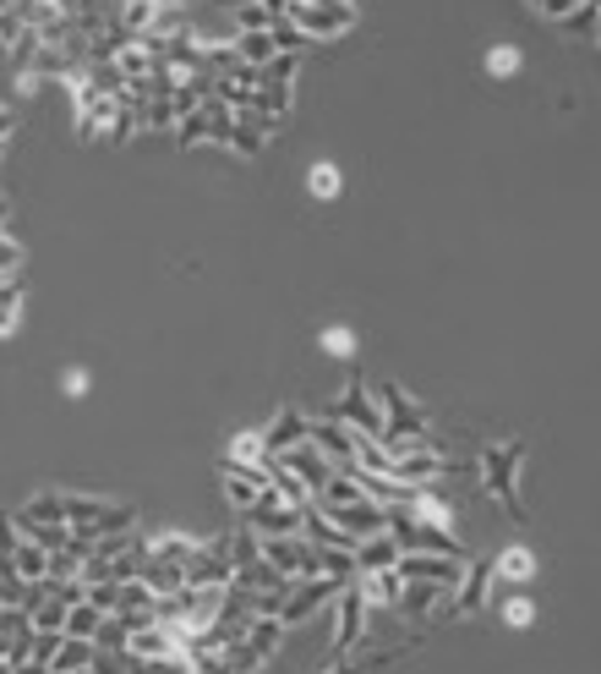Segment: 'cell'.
I'll return each mask as SVG.
<instances>
[{"mask_svg": "<svg viewBox=\"0 0 601 674\" xmlns=\"http://www.w3.org/2000/svg\"><path fill=\"white\" fill-rule=\"evenodd\" d=\"M519 461H525V445L519 439H503V445H486L481 450V483L508 510V521H530L525 516V499H519Z\"/></svg>", "mask_w": 601, "mask_h": 674, "instance_id": "6da1fadb", "label": "cell"}, {"mask_svg": "<svg viewBox=\"0 0 601 674\" xmlns=\"http://www.w3.org/2000/svg\"><path fill=\"white\" fill-rule=\"evenodd\" d=\"M279 17H290L306 39H339V34L356 28V7H350V0H339V7H306V0H285Z\"/></svg>", "mask_w": 601, "mask_h": 674, "instance_id": "7a4b0ae2", "label": "cell"}, {"mask_svg": "<svg viewBox=\"0 0 601 674\" xmlns=\"http://www.w3.org/2000/svg\"><path fill=\"white\" fill-rule=\"evenodd\" d=\"M492 581H497V565H492V559H470V565H465V576H459V587H454V598H448V608H437V619H432V625L481 614V608H486Z\"/></svg>", "mask_w": 601, "mask_h": 674, "instance_id": "3957f363", "label": "cell"}, {"mask_svg": "<svg viewBox=\"0 0 601 674\" xmlns=\"http://www.w3.org/2000/svg\"><path fill=\"white\" fill-rule=\"evenodd\" d=\"M350 581H334V576H306V581H296L290 592H285V603H279V619H285V630H296V625H306L317 608H328L339 592H345Z\"/></svg>", "mask_w": 601, "mask_h": 674, "instance_id": "277c9868", "label": "cell"}, {"mask_svg": "<svg viewBox=\"0 0 601 674\" xmlns=\"http://www.w3.org/2000/svg\"><path fill=\"white\" fill-rule=\"evenodd\" d=\"M301 521H306V510L285 505L274 488H263V494L241 510V527H252L257 537H290V532H301Z\"/></svg>", "mask_w": 601, "mask_h": 674, "instance_id": "5b68a950", "label": "cell"}, {"mask_svg": "<svg viewBox=\"0 0 601 674\" xmlns=\"http://www.w3.org/2000/svg\"><path fill=\"white\" fill-rule=\"evenodd\" d=\"M334 608H339V625H334V663H345V658H356V647H361V636H366V592H361V576L334 598Z\"/></svg>", "mask_w": 601, "mask_h": 674, "instance_id": "8992f818", "label": "cell"}, {"mask_svg": "<svg viewBox=\"0 0 601 674\" xmlns=\"http://www.w3.org/2000/svg\"><path fill=\"white\" fill-rule=\"evenodd\" d=\"M350 543H361V537H372V532H388V505H377V499H350V505H317Z\"/></svg>", "mask_w": 601, "mask_h": 674, "instance_id": "52a82bcc", "label": "cell"}, {"mask_svg": "<svg viewBox=\"0 0 601 674\" xmlns=\"http://www.w3.org/2000/svg\"><path fill=\"white\" fill-rule=\"evenodd\" d=\"M328 417H339V423H350L356 434H372V439L383 434V406H377V395L361 385V374L345 385V395L328 406Z\"/></svg>", "mask_w": 601, "mask_h": 674, "instance_id": "ba28073f", "label": "cell"}, {"mask_svg": "<svg viewBox=\"0 0 601 674\" xmlns=\"http://www.w3.org/2000/svg\"><path fill=\"white\" fill-rule=\"evenodd\" d=\"M372 395H377V406H383V434H426V406H421L410 390L377 385ZM383 434H377V439H383Z\"/></svg>", "mask_w": 601, "mask_h": 674, "instance_id": "9c48e42d", "label": "cell"}, {"mask_svg": "<svg viewBox=\"0 0 601 674\" xmlns=\"http://www.w3.org/2000/svg\"><path fill=\"white\" fill-rule=\"evenodd\" d=\"M236 565H230V537H203L197 554L187 559V587H230Z\"/></svg>", "mask_w": 601, "mask_h": 674, "instance_id": "30bf717a", "label": "cell"}, {"mask_svg": "<svg viewBox=\"0 0 601 674\" xmlns=\"http://www.w3.org/2000/svg\"><path fill=\"white\" fill-rule=\"evenodd\" d=\"M399 581H437V587H459L465 576V559H448V554H399Z\"/></svg>", "mask_w": 601, "mask_h": 674, "instance_id": "8fae6325", "label": "cell"}, {"mask_svg": "<svg viewBox=\"0 0 601 674\" xmlns=\"http://www.w3.org/2000/svg\"><path fill=\"white\" fill-rule=\"evenodd\" d=\"M394 483L405 488H443V450H416L394 461Z\"/></svg>", "mask_w": 601, "mask_h": 674, "instance_id": "7c38bea8", "label": "cell"}, {"mask_svg": "<svg viewBox=\"0 0 601 674\" xmlns=\"http://www.w3.org/2000/svg\"><path fill=\"white\" fill-rule=\"evenodd\" d=\"M279 461H285V466H290V472H296V477H301L306 488H312V499H317V488H323V483L334 477V461H328V456H323V450H317L312 439H306V445H296V450H285Z\"/></svg>", "mask_w": 601, "mask_h": 674, "instance_id": "4fadbf2b", "label": "cell"}, {"mask_svg": "<svg viewBox=\"0 0 601 674\" xmlns=\"http://www.w3.org/2000/svg\"><path fill=\"white\" fill-rule=\"evenodd\" d=\"M306 434H312V417H301L296 406H285V412L263 428V445H268V456H285V450L306 445Z\"/></svg>", "mask_w": 601, "mask_h": 674, "instance_id": "5bb4252c", "label": "cell"}, {"mask_svg": "<svg viewBox=\"0 0 601 674\" xmlns=\"http://www.w3.org/2000/svg\"><path fill=\"white\" fill-rule=\"evenodd\" d=\"M454 592L448 587H437V581H399V603H394V614H405V619H426L437 603H448Z\"/></svg>", "mask_w": 601, "mask_h": 674, "instance_id": "9a60e30c", "label": "cell"}, {"mask_svg": "<svg viewBox=\"0 0 601 674\" xmlns=\"http://www.w3.org/2000/svg\"><path fill=\"white\" fill-rule=\"evenodd\" d=\"M127 652H132V658H181V652H187V641H181L170 625H159V619H154V625L132 630Z\"/></svg>", "mask_w": 601, "mask_h": 674, "instance_id": "2e32d148", "label": "cell"}, {"mask_svg": "<svg viewBox=\"0 0 601 674\" xmlns=\"http://www.w3.org/2000/svg\"><path fill=\"white\" fill-rule=\"evenodd\" d=\"M334 466H350V445H356V428L350 423H339V417H323V423H312V434H306Z\"/></svg>", "mask_w": 601, "mask_h": 674, "instance_id": "e0dca14e", "label": "cell"}, {"mask_svg": "<svg viewBox=\"0 0 601 674\" xmlns=\"http://www.w3.org/2000/svg\"><path fill=\"white\" fill-rule=\"evenodd\" d=\"M399 565V543L388 532H372L356 543V576H372V570H394Z\"/></svg>", "mask_w": 601, "mask_h": 674, "instance_id": "ac0fdd59", "label": "cell"}, {"mask_svg": "<svg viewBox=\"0 0 601 674\" xmlns=\"http://www.w3.org/2000/svg\"><path fill=\"white\" fill-rule=\"evenodd\" d=\"M236 587H247V592H274V598H285L296 581L279 570V565H268V559H257V565H247V570H236Z\"/></svg>", "mask_w": 601, "mask_h": 674, "instance_id": "d6986e66", "label": "cell"}, {"mask_svg": "<svg viewBox=\"0 0 601 674\" xmlns=\"http://www.w3.org/2000/svg\"><path fill=\"white\" fill-rule=\"evenodd\" d=\"M197 543L203 537H187V532H154L148 537V559H165V565H181L187 570V559L197 554Z\"/></svg>", "mask_w": 601, "mask_h": 674, "instance_id": "ffe728a7", "label": "cell"}, {"mask_svg": "<svg viewBox=\"0 0 601 674\" xmlns=\"http://www.w3.org/2000/svg\"><path fill=\"white\" fill-rule=\"evenodd\" d=\"M268 488H274L285 505H296V510H306V505H312V488H306V483H301V477L279 461V456H274V466H268Z\"/></svg>", "mask_w": 601, "mask_h": 674, "instance_id": "44dd1931", "label": "cell"}, {"mask_svg": "<svg viewBox=\"0 0 601 674\" xmlns=\"http://www.w3.org/2000/svg\"><path fill=\"white\" fill-rule=\"evenodd\" d=\"M225 461H236V466H268L274 456H268V445H263V428L236 434V439H230V450H225Z\"/></svg>", "mask_w": 601, "mask_h": 674, "instance_id": "7402d4cb", "label": "cell"}, {"mask_svg": "<svg viewBox=\"0 0 601 674\" xmlns=\"http://www.w3.org/2000/svg\"><path fill=\"white\" fill-rule=\"evenodd\" d=\"M486 78H497V83H508V78H519L525 72V50L519 45H486Z\"/></svg>", "mask_w": 601, "mask_h": 674, "instance_id": "603a6c76", "label": "cell"}, {"mask_svg": "<svg viewBox=\"0 0 601 674\" xmlns=\"http://www.w3.org/2000/svg\"><path fill=\"white\" fill-rule=\"evenodd\" d=\"M219 477H225V499L236 505V516H241V510H247V505L263 494V488H257V483H252V477H247L236 461H219Z\"/></svg>", "mask_w": 601, "mask_h": 674, "instance_id": "cb8c5ba5", "label": "cell"}, {"mask_svg": "<svg viewBox=\"0 0 601 674\" xmlns=\"http://www.w3.org/2000/svg\"><path fill=\"white\" fill-rule=\"evenodd\" d=\"M230 50H236V61H241V67H257V72L279 56L268 34H236V45H230Z\"/></svg>", "mask_w": 601, "mask_h": 674, "instance_id": "d4e9b609", "label": "cell"}, {"mask_svg": "<svg viewBox=\"0 0 601 674\" xmlns=\"http://www.w3.org/2000/svg\"><path fill=\"white\" fill-rule=\"evenodd\" d=\"M94 663V641H77V636H61L56 658H50V674H72V669H88Z\"/></svg>", "mask_w": 601, "mask_h": 674, "instance_id": "484cf974", "label": "cell"}, {"mask_svg": "<svg viewBox=\"0 0 601 674\" xmlns=\"http://www.w3.org/2000/svg\"><path fill=\"white\" fill-rule=\"evenodd\" d=\"M12 565H17V576L23 581H45L50 576V548H39V543H17V554H12Z\"/></svg>", "mask_w": 601, "mask_h": 674, "instance_id": "4316f807", "label": "cell"}, {"mask_svg": "<svg viewBox=\"0 0 601 674\" xmlns=\"http://www.w3.org/2000/svg\"><path fill=\"white\" fill-rule=\"evenodd\" d=\"M492 565H497V576H503V581H530V576H536V554H530L525 543L503 548V554H497Z\"/></svg>", "mask_w": 601, "mask_h": 674, "instance_id": "83f0119b", "label": "cell"}, {"mask_svg": "<svg viewBox=\"0 0 601 674\" xmlns=\"http://www.w3.org/2000/svg\"><path fill=\"white\" fill-rule=\"evenodd\" d=\"M361 592H366V603L394 608V603H399V570H372V576H361Z\"/></svg>", "mask_w": 601, "mask_h": 674, "instance_id": "f1b7e54d", "label": "cell"}, {"mask_svg": "<svg viewBox=\"0 0 601 674\" xmlns=\"http://www.w3.org/2000/svg\"><path fill=\"white\" fill-rule=\"evenodd\" d=\"M339 187H345V176H339V165H334V159H323V165H312V170H306V192H312V198L334 203V198H339Z\"/></svg>", "mask_w": 601, "mask_h": 674, "instance_id": "f546056e", "label": "cell"}, {"mask_svg": "<svg viewBox=\"0 0 601 674\" xmlns=\"http://www.w3.org/2000/svg\"><path fill=\"white\" fill-rule=\"evenodd\" d=\"M225 537H230V565H236V570H247V565L263 559V537H257L252 527H236V532H225Z\"/></svg>", "mask_w": 601, "mask_h": 674, "instance_id": "4dcf8cb0", "label": "cell"}, {"mask_svg": "<svg viewBox=\"0 0 601 674\" xmlns=\"http://www.w3.org/2000/svg\"><path fill=\"white\" fill-rule=\"evenodd\" d=\"M99 619H105V614H99L94 603H72V608H67V625H61V636L94 641V636H99Z\"/></svg>", "mask_w": 601, "mask_h": 674, "instance_id": "1f68e13d", "label": "cell"}, {"mask_svg": "<svg viewBox=\"0 0 601 674\" xmlns=\"http://www.w3.org/2000/svg\"><path fill=\"white\" fill-rule=\"evenodd\" d=\"M317 576L356 581V548H317Z\"/></svg>", "mask_w": 601, "mask_h": 674, "instance_id": "d6a6232c", "label": "cell"}, {"mask_svg": "<svg viewBox=\"0 0 601 674\" xmlns=\"http://www.w3.org/2000/svg\"><path fill=\"white\" fill-rule=\"evenodd\" d=\"M268 39H274V50H279V56H301V50L312 45V39H306L290 17H274V23H268Z\"/></svg>", "mask_w": 601, "mask_h": 674, "instance_id": "836d02e7", "label": "cell"}, {"mask_svg": "<svg viewBox=\"0 0 601 674\" xmlns=\"http://www.w3.org/2000/svg\"><path fill=\"white\" fill-rule=\"evenodd\" d=\"M497 614H503V625H508V630L536 625V603H530V592H508V598L497 603Z\"/></svg>", "mask_w": 601, "mask_h": 674, "instance_id": "e575fe53", "label": "cell"}, {"mask_svg": "<svg viewBox=\"0 0 601 674\" xmlns=\"http://www.w3.org/2000/svg\"><path fill=\"white\" fill-rule=\"evenodd\" d=\"M0 636H7V641H28L34 636V614L23 603H7V608H0Z\"/></svg>", "mask_w": 601, "mask_h": 674, "instance_id": "d590c367", "label": "cell"}, {"mask_svg": "<svg viewBox=\"0 0 601 674\" xmlns=\"http://www.w3.org/2000/svg\"><path fill=\"white\" fill-rule=\"evenodd\" d=\"M317 341H323V352H328V357H339V363H350V357H356V329H345V323H328V329L317 334Z\"/></svg>", "mask_w": 601, "mask_h": 674, "instance_id": "8d00e7d4", "label": "cell"}, {"mask_svg": "<svg viewBox=\"0 0 601 674\" xmlns=\"http://www.w3.org/2000/svg\"><path fill=\"white\" fill-rule=\"evenodd\" d=\"M88 674H132V652L127 647H94Z\"/></svg>", "mask_w": 601, "mask_h": 674, "instance_id": "74e56055", "label": "cell"}, {"mask_svg": "<svg viewBox=\"0 0 601 674\" xmlns=\"http://www.w3.org/2000/svg\"><path fill=\"white\" fill-rule=\"evenodd\" d=\"M83 603H94L99 614H116V608H121V581H94V587H83Z\"/></svg>", "mask_w": 601, "mask_h": 674, "instance_id": "f35d334b", "label": "cell"}, {"mask_svg": "<svg viewBox=\"0 0 601 674\" xmlns=\"http://www.w3.org/2000/svg\"><path fill=\"white\" fill-rule=\"evenodd\" d=\"M132 641V625L121 619V614H105L99 619V636H94V647H127Z\"/></svg>", "mask_w": 601, "mask_h": 674, "instance_id": "ab89813d", "label": "cell"}, {"mask_svg": "<svg viewBox=\"0 0 601 674\" xmlns=\"http://www.w3.org/2000/svg\"><path fill=\"white\" fill-rule=\"evenodd\" d=\"M557 28H563L568 39H590V28H596V7H585V0H579V7H574Z\"/></svg>", "mask_w": 601, "mask_h": 674, "instance_id": "60d3db41", "label": "cell"}, {"mask_svg": "<svg viewBox=\"0 0 601 674\" xmlns=\"http://www.w3.org/2000/svg\"><path fill=\"white\" fill-rule=\"evenodd\" d=\"M17 543H23V532H17V521H12V510H0V570L12 565V554H17Z\"/></svg>", "mask_w": 601, "mask_h": 674, "instance_id": "b9f144b4", "label": "cell"}, {"mask_svg": "<svg viewBox=\"0 0 601 674\" xmlns=\"http://www.w3.org/2000/svg\"><path fill=\"white\" fill-rule=\"evenodd\" d=\"M23 269V247L7 236V230H0V280H7V274H17Z\"/></svg>", "mask_w": 601, "mask_h": 674, "instance_id": "7bdbcfd3", "label": "cell"}, {"mask_svg": "<svg viewBox=\"0 0 601 674\" xmlns=\"http://www.w3.org/2000/svg\"><path fill=\"white\" fill-rule=\"evenodd\" d=\"M530 7H536V12L546 17V23H563V17H568V12L579 7V0H530Z\"/></svg>", "mask_w": 601, "mask_h": 674, "instance_id": "ee69618b", "label": "cell"}, {"mask_svg": "<svg viewBox=\"0 0 601 674\" xmlns=\"http://www.w3.org/2000/svg\"><path fill=\"white\" fill-rule=\"evenodd\" d=\"M61 390H67L72 401H83V395H88V374H83V368H67V379H61Z\"/></svg>", "mask_w": 601, "mask_h": 674, "instance_id": "f6af8a7d", "label": "cell"}, {"mask_svg": "<svg viewBox=\"0 0 601 674\" xmlns=\"http://www.w3.org/2000/svg\"><path fill=\"white\" fill-rule=\"evenodd\" d=\"M12 674H50V669H45V663H34V658H28V663H17V669H12Z\"/></svg>", "mask_w": 601, "mask_h": 674, "instance_id": "bcb514c9", "label": "cell"}, {"mask_svg": "<svg viewBox=\"0 0 601 674\" xmlns=\"http://www.w3.org/2000/svg\"><path fill=\"white\" fill-rule=\"evenodd\" d=\"M590 39H596V45H601V12H596V28H590Z\"/></svg>", "mask_w": 601, "mask_h": 674, "instance_id": "7dc6e473", "label": "cell"}, {"mask_svg": "<svg viewBox=\"0 0 601 674\" xmlns=\"http://www.w3.org/2000/svg\"><path fill=\"white\" fill-rule=\"evenodd\" d=\"M328 674H356V669H350V663H334V669H328Z\"/></svg>", "mask_w": 601, "mask_h": 674, "instance_id": "c3c4849f", "label": "cell"}, {"mask_svg": "<svg viewBox=\"0 0 601 674\" xmlns=\"http://www.w3.org/2000/svg\"><path fill=\"white\" fill-rule=\"evenodd\" d=\"M306 7H339V0H306Z\"/></svg>", "mask_w": 601, "mask_h": 674, "instance_id": "681fc988", "label": "cell"}, {"mask_svg": "<svg viewBox=\"0 0 601 674\" xmlns=\"http://www.w3.org/2000/svg\"><path fill=\"white\" fill-rule=\"evenodd\" d=\"M0 674H12V663H7V658H0Z\"/></svg>", "mask_w": 601, "mask_h": 674, "instance_id": "f907efd6", "label": "cell"}, {"mask_svg": "<svg viewBox=\"0 0 601 674\" xmlns=\"http://www.w3.org/2000/svg\"><path fill=\"white\" fill-rule=\"evenodd\" d=\"M585 7H596V12H601V0H585Z\"/></svg>", "mask_w": 601, "mask_h": 674, "instance_id": "816d5d0a", "label": "cell"}, {"mask_svg": "<svg viewBox=\"0 0 601 674\" xmlns=\"http://www.w3.org/2000/svg\"><path fill=\"white\" fill-rule=\"evenodd\" d=\"M7 7H12V0H0V12H7Z\"/></svg>", "mask_w": 601, "mask_h": 674, "instance_id": "f5cc1de1", "label": "cell"}, {"mask_svg": "<svg viewBox=\"0 0 601 674\" xmlns=\"http://www.w3.org/2000/svg\"><path fill=\"white\" fill-rule=\"evenodd\" d=\"M0 121H12V116H7V110H0Z\"/></svg>", "mask_w": 601, "mask_h": 674, "instance_id": "db71d44e", "label": "cell"}]
</instances>
